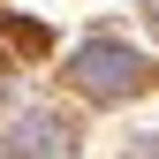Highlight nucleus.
<instances>
[{"mask_svg": "<svg viewBox=\"0 0 159 159\" xmlns=\"http://www.w3.org/2000/svg\"><path fill=\"white\" fill-rule=\"evenodd\" d=\"M76 76H84L91 91H129V84H144V61H136V53H121V46H84Z\"/></svg>", "mask_w": 159, "mask_h": 159, "instance_id": "nucleus-1", "label": "nucleus"}]
</instances>
